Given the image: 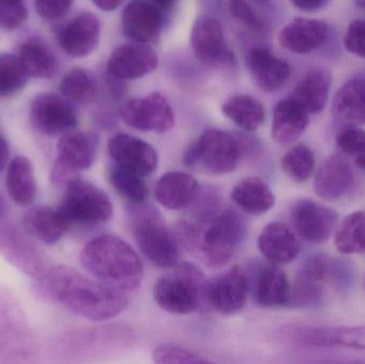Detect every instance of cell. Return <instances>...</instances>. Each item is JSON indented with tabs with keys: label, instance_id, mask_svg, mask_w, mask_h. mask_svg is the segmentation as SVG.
Segmentation results:
<instances>
[{
	"label": "cell",
	"instance_id": "6da1fadb",
	"mask_svg": "<svg viewBox=\"0 0 365 364\" xmlns=\"http://www.w3.org/2000/svg\"><path fill=\"white\" fill-rule=\"evenodd\" d=\"M34 290L45 301L90 321L110 320L128 305L123 292L90 279L66 265L47 267L34 279Z\"/></svg>",
	"mask_w": 365,
	"mask_h": 364
},
{
	"label": "cell",
	"instance_id": "7a4b0ae2",
	"mask_svg": "<svg viewBox=\"0 0 365 364\" xmlns=\"http://www.w3.org/2000/svg\"><path fill=\"white\" fill-rule=\"evenodd\" d=\"M81 262L92 277L120 292H134L143 282L140 258L130 244L115 235L89 241L81 251Z\"/></svg>",
	"mask_w": 365,
	"mask_h": 364
},
{
	"label": "cell",
	"instance_id": "3957f363",
	"mask_svg": "<svg viewBox=\"0 0 365 364\" xmlns=\"http://www.w3.org/2000/svg\"><path fill=\"white\" fill-rule=\"evenodd\" d=\"M38 355L25 310L14 293L0 282V364L32 363Z\"/></svg>",
	"mask_w": 365,
	"mask_h": 364
},
{
	"label": "cell",
	"instance_id": "277c9868",
	"mask_svg": "<svg viewBox=\"0 0 365 364\" xmlns=\"http://www.w3.org/2000/svg\"><path fill=\"white\" fill-rule=\"evenodd\" d=\"M168 275L160 278L154 286L156 303L173 314H189L210 308L208 281L195 265L182 263Z\"/></svg>",
	"mask_w": 365,
	"mask_h": 364
},
{
	"label": "cell",
	"instance_id": "5b68a950",
	"mask_svg": "<svg viewBox=\"0 0 365 364\" xmlns=\"http://www.w3.org/2000/svg\"><path fill=\"white\" fill-rule=\"evenodd\" d=\"M248 153L242 139L221 130H208L187 150L184 162L212 175H225L235 170Z\"/></svg>",
	"mask_w": 365,
	"mask_h": 364
},
{
	"label": "cell",
	"instance_id": "8992f818",
	"mask_svg": "<svg viewBox=\"0 0 365 364\" xmlns=\"http://www.w3.org/2000/svg\"><path fill=\"white\" fill-rule=\"evenodd\" d=\"M138 207L133 212V232L141 252L156 266L173 269L179 263V241L154 209Z\"/></svg>",
	"mask_w": 365,
	"mask_h": 364
},
{
	"label": "cell",
	"instance_id": "52a82bcc",
	"mask_svg": "<svg viewBox=\"0 0 365 364\" xmlns=\"http://www.w3.org/2000/svg\"><path fill=\"white\" fill-rule=\"evenodd\" d=\"M0 256L32 279L47 269L46 258L23 227L13 219L10 204L0 192Z\"/></svg>",
	"mask_w": 365,
	"mask_h": 364
},
{
	"label": "cell",
	"instance_id": "ba28073f",
	"mask_svg": "<svg viewBox=\"0 0 365 364\" xmlns=\"http://www.w3.org/2000/svg\"><path fill=\"white\" fill-rule=\"evenodd\" d=\"M59 209L71 227L96 226L110 219L113 203L108 194L87 180L73 177L64 185L63 198Z\"/></svg>",
	"mask_w": 365,
	"mask_h": 364
},
{
	"label": "cell",
	"instance_id": "9c48e42d",
	"mask_svg": "<svg viewBox=\"0 0 365 364\" xmlns=\"http://www.w3.org/2000/svg\"><path fill=\"white\" fill-rule=\"evenodd\" d=\"M202 231L199 250L206 264L220 267L227 264L246 233L242 216L232 209H221Z\"/></svg>",
	"mask_w": 365,
	"mask_h": 364
},
{
	"label": "cell",
	"instance_id": "30bf717a",
	"mask_svg": "<svg viewBox=\"0 0 365 364\" xmlns=\"http://www.w3.org/2000/svg\"><path fill=\"white\" fill-rule=\"evenodd\" d=\"M98 145V138L91 132L73 130L62 135L51 171V183L64 186L78 173L88 170L96 160Z\"/></svg>",
	"mask_w": 365,
	"mask_h": 364
},
{
	"label": "cell",
	"instance_id": "8fae6325",
	"mask_svg": "<svg viewBox=\"0 0 365 364\" xmlns=\"http://www.w3.org/2000/svg\"><path fill=\"white\" fill-rule=\"evenodd\" d=\"M122 119L135 130L155 134H165L175 125L173 107L158 92L128 100L122 108Z\"/></svg>",
	"mask_w": 365,
	"mask_h": 364
},
{
	"label": "cell",
	"instance_id": "7c38bea8",
	"mask_svg": "<svg viewBox=\"0 0 365 364\" xmlns=\"http://www.w3.org/2000/svg\"><path fill=\"white\" fill-rule=\"evenodd\" d=\"M32 128L45 136H62L74 130L77 115L68 100L53 93H42L32 100L29 111Z\"/></svg>",
	"mask_w": 365,
	"mask_h": 364
},
{
	"label": "cell",
	"instance_id": "4fadbf2b",
	"mask_svg": "<svg viewBox=\"0 0 365 364\" xmlns=\"http://www.w3.org/2000/svg\"><path fill=\"white\" fill-rule=\"evenodd\" d=\"M190 44L195 58L208 66H229L234 55L225 42L222 27L210 15H201L193 23Z\"/></svg>",
	"mask_w": 365,
	"mask_h": 364
},
{
	"label": "cell",
	"instance_id": "5bb4252c",
	"mask_svg": "<svg viewBox=\"0 0 365 364\" xmlns=\"http://www.w3.org/2000/svg\"><path fill=\"white\" fill-rule=\"evenodd\" d=\"M292 220L296 234L309 243H325L336 230L339 215L334 209L313 200L294 205Z\"/></svg>",
	"mask_w": 365,
	"mask_h": 364
},
{
	"label": "cell",
	"instance_id": "9a60e30c",
	"mask_svg": "<svg viewBox=\"0 0 365 364\" xmlns=\"http://www.w3.org/2000/svg\"><path fill=\"white\" fill-rule=\"evenodd\" d=\"M108 151L115 166L145 177L158 168V155L155 149L145 140L128 134L113 137Z\"/></svg>",
	"mask_w": 365,
	"mask_h": 364
},
{
	"label": "cell",
	"instance_id": "2e32d148",
	"mask_svg": "<svg viewBox=\"0 0 365 364\" xmlns=\"http://www.w3.org/2000/svg\"><path fill=\"white\" fill-rule=\"evenodd\" d=\"M158 66L155 51L145 43L122 45L111 53L107 63V74L109 78L115 80H133L150 74Z\"/></svg>",
	"mask_w": 365,
	"mask_h": 364
},
{
	"label": "cell",
	"instance_id": "e0dca14e",
	"mask_svg": "<svg viewBox=\"0 0 365 364\" xmlns=\"http://www.w3.org/2000/svg\"><path fill=\"white\" fill-rule=\"evenodd\" d=\"M249 291L248 276L242 267H233L208 281V306L222 314L236 313L246 305Z\"/></svg>",
	"mask_w": 365,
	"mask_h": 364
},
{
	"label": "cell",
	"instance_id": "ac0fdd59",
	"mask_svg": "<svg viewBox=\"0 0 365 364\" xmlns=\"http://www.w3.org/2000/svg\"><path fill=\"white\" fill-rule=\"evenodd\" d=\"M100 19L93 13L83 12L68 21L60 31L61 48L71 57L83 58L96 51L100 43Z\"/></svg>",
	"mask_w": 365,
	"mask_h": 364
},
{
	"label": "cell",
	"instance_id": "d6986e66",
	"mask_svg": "<svg viewBox=\"0 0 365 364\" xmlns=\"http://www.w3.org/2000/svg\"><path fill=\"white\" fill-rule=\"evenodd\" d=\"M21 224L30 237L48 246L57 244L71 228L59 207L47 205L30 207L21 216Z\"/></svg>",
	"mask_w": 365,
	"mask_h": 364
},
{
	"label": "cell",
	"instance_id": "ffe728a7",
	"mask_svg": "<svg viewBox=\"0 0 365 364\" xmlns=\"http://www.w3.org/2000/svg\"><path fill=\"white\" fill-rule=\"evenodd\" d=\"M355 183L351 164L340 155L324 160L315 175L314 189L324 200H338L349 194Z\"/></svg>",
	"mask_w": 365,
	"mask_h": 364
},
{
	"label": "cell",
	"instance_id": "44dd1931",
	"mask_svg": "<svg viewBox=\"0 0 365 364\" xmlns=\"http://www.w3.org/2000/svg\"><path fill=\"white\" fill-rule=\"evenodd\" d=\"M163 26V16L156 4L145 0H133L122 13L124 33L136 43L153 40Z\"/></svg>",
	"mask_w": 365,
	"mask_h": 364
},
{
	"label": "cell",
	"instance_id": "7402d4cb",
	"mask_svg": "<svg viewBox=\"0 0 365 364\" xmlns=\"http://www.w3.org/2000/svg\"><path fill=\"white\" fill-rule=\"evenodd\" d=\"M329 36V26L317 19H296L279 33L281 46L295 53H309L323 46Z\"/></svg>",
	"mask_w": 365,
	"mask_h": 364
},
{
	"label": "cell",
	"instance_id": "603a6c76",
	"mask_svg": "<svg viewBox=\"0 0 365 364\" xmlns=\"http://www.w3.org/2000/svg\"><path fill=\"white\" fill-rule=\"evenodd\" d=\"M257 246L266 261L277 265L291 263L300 251L297 235L282 222L268 224L259 234Z\"/></svg>",
	"mask_w": 365,
	"mask_h": 364
},
{
	"label": "cell",
	"instance_id": "cb8c5ba5",
	"mask_svg": "<svg viewBox=\"0 0 365 364\" xmlns=\"http://www.w3.org/2000/svg\"><path fill=\"white\" fill-rule=\"evenodd\" d=\"M289 279L287 274L277 264H268L257 267L253 282V295L262 307L278 308L287 305L289 298Z\"/></svg>",
	"mask_w": 365,
	"mask_h": 364
},
{
	"label": "cell",
	"instance_id": "d4e9b609",
	"mask_svg": "<svg viewBox=\"0 0 365 364\" xmlns=\"http://www.w3.org/2000/svg\"><path fill=\"white\" fill-rule=\"evenodd\" d=\"M248 66L257 85L266 92L280 90L291 74L287 61L263 47H255L249 51Z\"/></svg>",
	"mask_w": 365,
	"mask_h": 364
},
{
	"label": "cell",
	"instance_id": "484cf974",
	"mask_svg": "<svg viewBox=\"0 0 365 364\" xmlns=\"http://www.w3.org/2000/svg\"><path fill=\"white\" fill-rule=\"evenodd\" d=\"M309 125V113L295 98L281 100L274 109L272 134L280 145L295 142Z\"/></svg>",
	"mask_w": 365,
	"mask_h": 364
},
{
	"label": "cell",
	"instance_id": "4316f807",
	"mask_svg": "<svg viewBox=\"0 0 365 364\" xmlns=\"http://www.w3.org/2000/svg\"><path fill=\"white\" fill-rule=\"evenodd\" d=\"M200 187L192 175L181 171H171L156 184L155 198L169 209H182L192 204Z\"/></svg>",
	"mask_w": 365,
	"mask_h": 364
},
{
	"label": "cell",
	"instance_id": "83f0119b",
	"mask_svg": "<svg viewBox=\"0 0 365 364\" xmlns=\"http://www.w3.org/2000/svg\"><path fill=\"white\" fill-rule=\"evenodd\" d=\"M6 187L11 200L21 207H31L38 194L34 165L29 158L19 155L9 162Z\"/></svg>",
	"mask_w": 365,
	"mask_h": 364
},
{
	"label": "cell",
	"instance_id": "f1b7e54d",
	"mask_svg": "<svg viewBox=\"0 0 365 364\" xmlns=\"http://www.w3.org/2000/svg\"><path fill=\"white\" fill-rule=\"evenodd\" d=\"M330 85L331 75L327 70L312 68L297 83L292 98L300 103L309 113H319L329 100Z\"/></svg>",
	"mask_w": 365,
	"mask_h": 364
},
{
	"label": "cell",
	"instance_id": "f546056e",
	"mask_svg": "<svg viewBox=\"0 0 365 364\" xmlns=\"http://www.w3.org/2000/svg\"><path fill=\"white\" fill-rule=\"evenodd\" d=\"M332 113L344 123L365 124V78L351 79L339 89L332 102Z\"/></svg>",
	"mask_w": 365,
	"mask_h": 364
},
{
	"label": "cell",
	"instance_id": "4dcf8cb0",
	"mask_svg": "<svg viewBox=\"0 0 365 364\" xmlns=\"http://www.w3.org/2000/svg\"><path fill=\"white\" fill-rule=\"evenodd\" d=\"M231 198L242 211L257 216L269 212L276 201L269 186L259 177L242 180L232 190Z\"/></svg>",
	"mask_w": 365,
	"mask_h": 364
},
{
	"label": "cell",
	"instance_id": "1f68e13d",
	"mask_svg": "<svg viewBox=\"0 0 365 364\" xmlns=\"http://www.w3.org/2000/svg\"><path fill=\"white\" fill-rule=\"evenodd\" d=\"M17 56L29 77L49 79L57 73L59 66L57 57L41 38H27L21 43Z\"/></svg>",
	"mask_w": 365,
	"mask_h": 364
},
{
	"label": "cell",
	"instance_id": "d6a6232c",
	"mask_svg": "<svg viewBox=\"0 0 365 364\" xmlns=\"http://www.w3.org/2000/svg\"><path fill=\"white\" fill-rule=\"evenodd\" d=\"M304 341L319 346H343L365 350V326L312 328L302 331Z\"/></svg>",
	"mask_w": 365,
	"mask_h": 364
},
{
	"label": "cell",
	"instance_id": "836d02e7",
	"mask_svg": "<svg viewBox=\"0 0 365 364\" xmlns=\"http://www.w3.org/2000/svg\"><path fill=\"white\" fill-rule=\"evenodd\" d=\"M222 113L247 132H255L266 119L263 105L250 95H235L225 100Z\"/></svg>",
	"mask_w": 365,
	"mask_h": 364
},
{
	"label": "cell",
	"instance_id": "e575fe53",
	"mask_svg": "<svg viewBox=\"0 0 365 364\" xmlns=\"http://www.w3.org/2000/svg\"><path fill=\"white\" fill-rule=\"evenodd\" d=\"M334 245L341 254L365 251V212H354L342 220L334 234Z\"/></svg>",
	"mask_w": 365,
	"mask_h": 364
},
{
	"label": "cell",
	"instance_id": "d590c367",
	"mask_svg": "<svg viewBox=\"0 0 365 364\" xmlns=\"http://www.w3.org/2000/svg\"><path fill=\"white\" fill-rule=\"evenodd\" d=\"M60 93L77 104H90L98 95L93 79L83 68H72L60 81Z\"/></svg>",
	"mask_w": 365,
	"mask_h": 364
},
{
	"label": "cell",
	"instance_id": "8d00e7d4",
	"mask_svg": "<svg viewBox=\"0 0 365 364\" xmlns=\"http://www.w3.org/2000/svg\"><path fill=\"white\" fill-rule=\"evenodd\" d=\"M283 171L298 183L306 182L314 172L315 156L304 143L292 147L281 160Z\"/></svg>",
	"mask_w": 365,
	"mask_h": 364
},
{
	"label": "cell",
	"instance_id": "74e56055",
	"mask_svg": "<svg viewBox=\"0 0 365 364\" xmlns=\"http://www.w3.org/2000/svg\"><path fill=\"white\" fill-rule=\"evenodd\" d=\"M28 74L19 56L0 55V98H10L25 88Z\"/></svg>",
	"mask_w": 365,
	"mask_h": 364
},
{
	"label": "cell",
	"instance_id": "f35d334b",
	"mask_svg": "<svg viewBox=\"0 0 365 364\" xmlns=\"http://www.w3.org/2000/svg\"><path fill=\"white\" fill-rule=\"evenodd\" d=\"M109 180L113 188L134 204H143L149 197L147 184L140 175L115 166L109 171Z\"/></svg>",
	"mask_w": 365,
	"mask_h": 364
},
{
	"label": "cell",
	"instance_id": "ab89813d",
	"mask_svg": "<svg viewBox=\"0 0 365 364\" xmlns=\"http://www.w3.org/2000/svg\"><path fill=\"white\" fill-rule=\"evenodd\" d=\"M336 145L347 157L351 158L358 168L365 169V130L358 128H347L336 136Z\"/></svg>",
	"mask_w": 365,
	"mask_h": 364
},
{
	"label": "cell",
	"instance_id": "60d3db41",
	"mask_svg": "<svg viewBox=\"0 0 365 364\" xmlns=\"http://www.w3.org/2000/svg\"><path fill=\"white\" fill-rule=\"evenodd\" d=\"M321 284L307 279L299 275L289 292L287 305L295 307H314L321 303Z\"/></svg>",
	"mask_w": 365,
	"mask_h": 364
},
{
	"label": "cell",
	"instance_id": "b9f144b4",
	"mask_svg": "<svg viewBox=\"0 0 365 364\" xmlns=\"http://www.w3.org/2000/svg\"><path fill=\"white\" fill-rule=\"evenodd\" d=\"M153 358L156 363L160 364L210 363L208 359L195 354L192 350L173 344H164L156 348L153 353Z\"/></svg>",
	"mask_w": 365,
	"mask_h": 364
},
{
	"label": "cell",
	"instance_id": "7bdbcfd3",
	"mask_svg": "<svg viewBox=\"0 0 365 364\" xmlns=\"http://www.w3.org/2000/svg\"><path fill=\"white\" fill-rule=\"evenodd\" d=\"M28 16L25 0H0V28L15 30L21 27Z\"/></svg>",
	"mask_w": 365,
	"mask_h": 364
},
{
	"label": "cell",
	"instance_id": "ee69618b",
	"mask_svg": "<svg viewBox=\"0 0 365 364\" xmlns=\"http://www.w3.org/2000/svg\"><path fill=\"white\" fill-rule=\"evenodd\" d=\"M229 8L232 16L248 29L255 32H262L265 29L264 21L257 16L246 0H230Z\"/></svg>",
	"mask_w": 365,
	"mask_h": 364
},
{
	"label": "cell",
	"instance_id": "f6af8a7d",
	"mask_svg": "<svg viewBox=\"0 0 365 364\" xmlns=\"http://www.w3.org/2000/svg\"><path fill=\"white\" fill-rule=\"evenodd\" d=\"M330 262L331 261L325 254H317V256H311L304 262L302 271H300V276L317 282V284H321L331 271Z\"/></svg>",
	"mask_w": 365,
	"mask_h": 364
},
{
	"label": "cell",
	"instance_id": "bcb514c9",
	"mask_svg": "<svg viewBox=\"0 0 365 364\" xmlns=\"http://www.w3.org/2000/svg\"><path fill=\"white\" fill-rule=\"evenodd\" d=\"M347 51L360 58H365V19L354 21L347 28L344 38Z\"/></svg>",
	"mask_w": 365,
	"mask_h": 364
},
{
	"label": "cell",
	"instance_id": "7dc6e473",
	"mask_svg": "<svg viewBox=\"0 0 365 364\" xmlns=\"http://www.w3.org/2000/svg\"><path fill=\"white\" fill-rule=\"evenodd\" d=\"M74 0H36V11L41 17L57 19L70 11Z\"/></svg>",
	"mask_w": 365,
	"mask_h": 364
},
{
	"label": "cell",
	"instance_id": "c3c4849f",
	"mask_svg": "<svg viewBox=\"0 0 365 364\" xmlns=\"http://www.w3.org/2000/svg\"><path fill=\"white\" fill-rule=\"evenodd\" d=\"M291 1L300 10L315 11L323 8L327 4L328 0H291Z\"/></svg>",
	"mask_w": 365,
	"mask_h": 364
},
{
	"label": "cell",
	"instance_id": "681fc988",
	"mask_svg": "<svg viewBox=\"0 0 365 364\" xmlns=\"http://www.w3.org/2000/svg\"><path fill=\"white\" fill-rule=\"evenodd\" d=\"M10 157V147L4 137L0 134V172L6 168Z\"/></svg>",
	"mask_w": 365,
	"mask_h": 364
},
{
	"label": "cell",
	"instance_id": "f907efd6",
	"mask_svg": "<svg viewBox=\"0 0 365 364\" xmlns=\"http://www.w3.org/2000/svg\"><path fill=\"white\" fill-rule=\"evenodd\" d=\"M124 0H92L94 4L101 10L111 12L121 6Z\"/></svg>",
	"mask_w": 365,
	"mask_h": 364
},
{
	"label": "cell",
	"instance_id": "816d5d0a",
	"mask_svg": "<svg viewBox=\"0 0 365 364\" xmlns=\"http://www.w3.org/2000/svg\"><path fill=\"white\" fill-rule=\"evenodd\" d=\"M175 0H150L152 4H156L160 6H168L169 4H173Z\"/></svg>",
	"mask_w": 365,
	"mask_h": 364
},
{
	"label": "cell",
	"instance_id": "f5cc1de1",
	"mask_svg": "<svg viewBox=\"0 0 365 364\" xmlns=\"http://www.w3.org/2000/svg\"><path fill=\"white\" fill-rule=\"evenodd\" d=\"M355 1L360 8L365 9V0H355Z\"/></svg>",
	"mask_w": 365,
	"mask_h": 364
},
{
	"label": "cell",
	"instance_id": "db71d44e",
	"mask_svg": "<svg viewBox=\"0 0 365 364\" xmlns=\"http://www.w3.org/2000/svg\"><path fill=\"white\" fill-rule=\"evenodd\" d=\"M257 1H269V0H257Z\"/></svg>",
	"mask_w": 365,
	"mask_h": 364
},
{
	"label": "cell",
	"instance_id": "11a10c76",
	"mask_svg": "<svg viewBox=\"0 0 365 364\" xmlns=\"http://www.w3.org/2000/svg\"><path fill=\"white\" fill-rule=\"evenodd\" d=\"M0 134H1V132H0Z\"/></svg>",
	"mask_w": 365,
	"mask_h": 364
}]
</instances>
